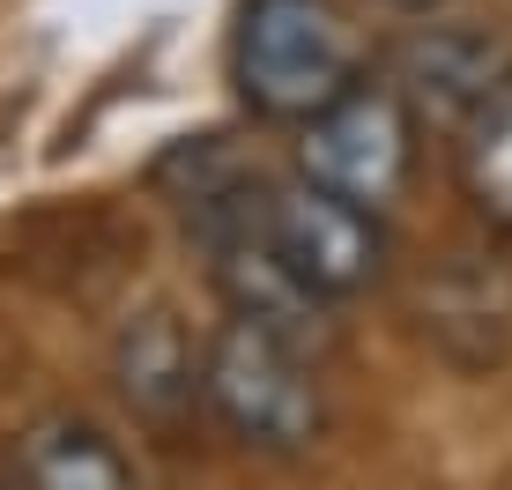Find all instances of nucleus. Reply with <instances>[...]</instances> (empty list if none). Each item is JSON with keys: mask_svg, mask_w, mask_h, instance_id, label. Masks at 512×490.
Here are the masks:
<instances>
[{"mask_svg": "<svg viewBox=\"0 0 512 490\" xmlns=\"http://www.w3.org/2000/svg\"><path fill=\"white\" fill-rule=\"evenodd\" d=\"M357 23L342 0H245L231 30V75L238 97L260 119H297L327 112L349 82H364Z\"/></svg>", "mask_w": 512, "mask_h": 490, "instance_id": "obj_1", "label": "nucleus"}, {"mask_svg": "<svg viewBox=\"0 0 512 490\" xmlns=\"http://www.w3.org/2000/svg\"><path fill=\"white\" fill-rule=\"evenodd\" d=\"M201 394H208V409L260 453H305L320 439V416H327L320 379H312V364H305V342L275 335V327L245 320V312H231V320L208 335Z\"/></svg>", "mask_w": 512, "mask_h": 490, "instance_id": "obj_2", "label": "nucleus"}, {"mask_svg": "<svg viewBox=\"0 0 512 490\" xmlns=\"http://www.w3.org/2000/svg\"><path fill=\"white\" fill-rule=\"evenodd\" d=\"M409 164H416V119L409 90H394V82H349L297 134V171L372 216L409 186Z\"/></svg>", "mask_w": 512, "mask_h": 490, "instance_id": "obj_3", "label": "nucleus"}, {"mask_svg": "<svg viewBox=\"0 0 512 490\" xmlns=\"http://www.w3.org/2000/svg\"><path fill=\"white\" fill-rule=\"evenodd\" d=\"M260 238L275 245V260L297 275L312 297H357L379 283V216L342 194H327L320 179H260Z\"/></svg>", "mask_w": 512, "mask_h": 490, "instance_id": "obj_4", "label": "nucleus"}, {"mask_svg": "<svg viewBox=\"0 0 512 490\" xmlns=\"http://www.w3.org/2000/svg\"><path fill=\"white\" fill-rule=\"evenodd\" d=\"M15 476H23V490H141L134 468L119 461V446L97 424H82V416L30 424L23 453H15Z\"/></svg>", "mask_w": 512, "mask_h": 490, "instance_id": "obj_5", "label": "nucleus"}, {"mask_svg": "<svg viewBox=\"0 0 512 490\" xmlns=\"http://www.w3.org/2000/svg\"><path fill=\"white\" fill-rule=\"evenodd\" d=\"M461 179L475 208L512 231V75H498V90L461 119Z\"/></svg>", "mask_w": 512, "mask_h": 490, "instance_id": "obj_6", "label": "nucleus"}, {"mask_svg": "<svg viewBox=\"0 0 512 490\" xmlns=\"http://www.w3.org/2000/svg\"><path fill=\"white\" fill-rule=\"evenodd\" d=\"M119 372H127V401H141V409L164 416L171 401L201 394V364L186 357L179 327L164 320V312H149V320L127 335V349H119Z\"/></svg>", "mask_w": 512, "mask_h": 490, "instance_id": "obj_7", "label": "nucleus"}, {"mask_svg": "<svg viewBox=\"0 0 512 490\" xmlns=\"http://www.w3.org/2000/svg\"><path fill=\"white\" fill-rule=\"evenodd\" d=\"M401 8H431V0H401Z\"/></svg>", "mask_w": 512, "mask_h": 490, "instance_id": "obj_8", "label": "nucleus"}]
</instances>
